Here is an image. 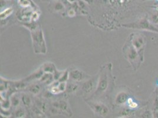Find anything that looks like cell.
Masks as SVG:
<instances>
[{"mask_svg": "<svg viewBox=\"0 0 158 118\" xmlns=\"http://www.w3.org/2000/svg\"><path fill=\"white\" fill-rule=\"evenodd\" d=\"M31 35L35 53L37 54H46L47 47L44 34L41 28L38 27L31 31Z\"/></svg>", "mask_w": 158, "mask_h": 118, "instance_id": "obj_1", "label": "cell"}, {"mask_svg": "<svg viewBox=\"0 0 158 118\" xmlns=\"http://www.w3.org/2000/svg\"><path fill=\"white\" fill-rule=\"evenodd\" d=\"M108 73L109 71L106 69L105 66L103 68L100 69V73L99 75L96 90L93 94V95H101L105 93V92L107 90L109 84V78Z\"/></svg>", "mask_w": 158, "mask_h": 118, "instance_id": "obj_2", "label": "cell"}, {"mask_svg": "<svg viewBox=\"0 0 158 118\" xmlns=\"http://www.w3.org/2000/svg\"><path fill=\"white\" fill-rule=\"evenodd\" d=\"M98 79L99 75H97L91 78L90 77L89 79L84 80L80 86V89L82 92L83 94H84L85 96L93 94L96 90Z\"/></svg>", "mask_w": 158, "mask_h": 118, "instance_id": "obj_3", "label": "cell"}, {"mask_svg": "<svg viewBox=\"0 0 158 118\" xmlns=\"http://www.w3.org/2000/svg\"><path fill=\"white\" fill-rule=\"evenodd\" d=\"M123 26L124 27H128V28L139 29V30H149V31L158 33V28L155 27L146 18H143L135 22H132L128 24H124Z\"/></svg>", "mask_w": 158, "mask_h": 118, "instance_id": "obj_4", "label": "cell"}, {"mask_svg": "<svg viewBox=\"0 0 158 118\" xmlns=\"http://www.w3.org/2000/svg\"><path fill=\"white\" fill-rule=\"evenodd\" d=\"M86 103L89 106L91 109L99 116H106L109 112V108L101 102L86 101Z\"/></svg>", "mask_w": 158, "mask_h": 118, "instance_id": "obj_5", "label": "cell"}, {"mask_svg": "<svg viewBox=\"0 0 158 118\" xmlns=\"http://www.w3.org/2000/svg\"><path fill=\"white\" fill-rule=\"evenodd\" d=\"M90 76L78 69H73L69 71V79L74 82H81L88 79Z\"/></svg>", "mask_w": 158, "mask_h": 118, "instance_id": "obj_6", "label": "cell"}, {"mask_svg": "<svg viewBox=\"0 0 158 118\" xmlns=\"http://www.w3.org/2000/svg\"><path fill=\"white\" fill-rule=\"evenodd\" d=\"M52 106L53 108H55V109L58 110L59 112L66 113L67 115H71L69 104L66 100L62 99L57 101H54L52 104Z\"/></svg>", "mask_w": 158, "mask_h": 118, "instance_id": "obj_7", "label": "cell"}, {"mask_svg": "<svg viewBox=\"0 0 158 118\" xmlns=\"http://www.w3.org/2000/svg\"><path fill=\"white\" fill-rule=\"evenodd\" d=\"M124 53L130 62H134L138 59V51L133 45H129L124 49Z\"/></svg>", "mask_w": 158, "mask_h": 118, "instance_id": "obj_8", "label": "cell"}, {"mask_svg": "<svg viewBox=\"0 0 158 118\" xmlns=\"http://www.w3.org/2000/svg\"><path fill=\"white\" fill-rule=\"evenodd\" d=\"M44 73V72L43 71L42 68L40 67V68L36 70L34 73H31L30 76L27 77L26 78H25L23 80L27 83L29 82L35 80H40Z\"/></svg>", "mask_w": 158, "mask_h": 118, "instance_id": "obj_9", "label": "cell"}, {"mask_svg": "<svg viewBox=\"0 0 158 118\" xmlns=\"http://www.w3.org/2000/svg\"><path fill=\"white\" fill-rule=\"evenodd\" d=\"M144 41L143 37L140 35H136L133 37L132 39V45L137 51L142 49L144 46Z\"/></svg>", "mask_w": 158, "mask_h": 118, "instance_id": "obj_10", "label": "cell"}, {"mask_svg": "<svg viewBox=\"0 0 158 118\" xmlns=\"http://www.w3.org/2000/svg\"><path fill=\"white\" fill-rule=\"evenodd\" d=\"M44 73H49L54 74L57 69L54 63L51 62H46L43 63L41 67Z\"/></svg>", "mask_w": 158, "mask_h": 118, "instance_id": "obj_11", "label": "cell"}, {"mask_svg": "<svg viewBox=\"0 0 158 118\" xmlns=\"http://www.w3.org/2000/svg\"><path fill=\"white\" fill-rule=\"evenodd\" d=\"M55 80L53 74L49 73H44L43 75L42 76L41 79L39 80V81L41 83L46 84H51Z\"/></svg>", "mask_w": 158, "mask_h": 118, "instance_id": "obj_12", "label": "cell"}, {"mask_svg": "<svg viewBox=\"0 0 158 118\" xmlns=\"http://www.w3.org/2000/svg\"><path fill=\"white\" fill-rule=\"evenodd\" d=\"M129 99L128 95L125 92L119 93L116 97L115 102L118 104H123L126 102L128 99Z\"/></svg>", "mask_w": 158, "mask_h": 118, "instance_id": "obj_13", "label": "cell"}, {"mask_svg": "<svg viewBox=\"0 0 158 118\" xmlns=\"http://www.w3.org/2000/svg\"><path fill=\"white\" fill-rule=\"evenodd\" d=\"M21 102L26 107H30L31 104V99L26 93H22L20 97Z\"/></svg>", "mask_w": 158, "mask_h": 118, "instance_id": "obj_14", "label": "cell"}, {"mask_svg": "<svg viewBox=\"0 0 158 118\" xmlns=\"http://www.w3.org/2000/svg\"><path fill=\"white\" fill-rule=\"evenodd\" d=\"M41 89L40 85H39L38 84H31L30 86H28V91L30 92L33 95H36L40 93Z\"/></svg>", "mask_w": 158, "mask_h": 118, "instance_id": "obj_15", "label": "cell"}, {"mask_svg": "<svg viewBox=\"0 0 158 118\" xmlns=\"http://www.w3.org/2000/svg\"><path fill=\"white\" fill-rule=\"evenodd\" d=\"M10 102H11V105L13 107L17 108L20 104V97H19V96H17V95L15 93L11 95L10 97Z\"/></svg>", "mask_w": 158, "mask_h": 118, "instance_id": "obj_16", "label": "cell"}, {"mask_svg": "<svg viewBox=\"0 0 158 118\" xmlns=\"http://www.w3.org/2000/svg\"><path fill=\"white\" fill-rule=\"evenodd\" d=\"M79 89V86L78 84L75 83H71L70 82L69 83H67V87L66 91L68 93H76L77 90Z\"/></svg>", "mask_w": 158, "mask_h": 118, "instance_id": "obj_17", "label": "cell"}, {"mask_svg": "<svg viewBox=\"0 0 158 118\" xmlns=\"http://www.w3.org/2000/svg\"><path fill=\"white\" fill-rule=\"evenodd\" d=\"M14 115L15 118H24L26 116V112L22 108L17 107L14 112Z\"/></svg>", "mask_w": 158, "mask_h": 118, "instance_id": "obj_18", "label": "cell"}, {"mask_svg": "<svg viewBox=\"0 0 158 118\" xmlns=\"http://www.w3.org/2000/svg\"><path fill=\"white\" fill-rule=\"evenodd\" d=\"M36 104L37 106L43 112H45L48 109L47 104H46L44 102L41 100H36Z\"/></svg>", "mask_w": 158, "mask_h": 118, "instance_id": "obj_19", "label": "cell"}, {"mask_svg": "<svg viewBox=\"0 0 158 118\" xmlns=\"http://www.w3.org/2000/svg\"><path fill=\"white\" fill-rule=\"evenodd\" d=\"M13 12V9L12 8H8L4 11H3L2 13H1L0 16H1V20H4L6 19L8 16L10 15V14H12Z\"/></svg>", "mask_w": 158, "mask_h": 118, "instance_id": "obj_20", "label": "cell"}, {"mask_svg": "<svg viewBox=\"0 0 158 118\" xmlns=\"http://www.w3.org/2000/svg\"><path fill=\"white\" fill-rule=\"evenodd\" d=\"M68 79H69V71L68 70H65L58 81L60 82H66Z\"/></svg>", "mask_w": 158, "mask_h": 118, "instance_id": "obj_21", "label": "cell"}, {"mask_svg": "<svg viewBox=\"0 0 158 118\" xmlns=\"http://www.w3.org/2000/svg\"><path fill=\"white\" fill-rule=\"evenodd\" d=\"M129 108H131L132 109H135L138 106V104L136 102H134L133 99L131 97H129V99L127 100Z\"/></svg>", "mask_w": 158, "mask_h": 118, "instance_id": "obj_22", "label": "cell"}, {"mask_svg": "<svg viewBox=\"0 0 158 118\" xmlns=\"http://www.w3.org/2000/svg\"><path fill=\"white\" fill-rule=\"evenodd\" d=\"M152 21L154 24H158V14H154L152 15Z\"/></svg>", "mask_w": 158, "mask_h": 118, "instance_id": "obj_23", "label": "cell"}, {"mask_svg": "<svg viewBox=\"0 0 158 118\" xmlns=\"http://www.w3.org/2000/svg\"><path fill=\"white\" fill-rule=\"evenodd\" d=\"M154 109H155V111H158V97H156V100L155 101Z\"/></svg>", "mask_w": 158, "mask_h": 118, "instance_id": "obj_24", "label": "cell"}, {"mask_svg": "<svg viewBox=\"0 0 158 118\" xmlns=\"http://www.w3.org/2000/svg\"><path fill=\"white\" fill-rule=\"evenodd\" d=\"M149 111L146 112L144 113V114L143 115H144V117H146V118H147V117H149V116H150L151 115H150V114H148V113H149Z\"/></svg>", "mask_w": 158, "mask_h": 118, "instance_id": "obj_25", "label": "cell"}, {"mask_svg": "<svg viewBox=\"0 0 158 118\" xmlns=\"http://www.w3.org/2000/svg\"></svg>", "mask_w": 158, "mask_h": 118, "instance_id": "obj_26", "label": "cell"}]
</instances>
